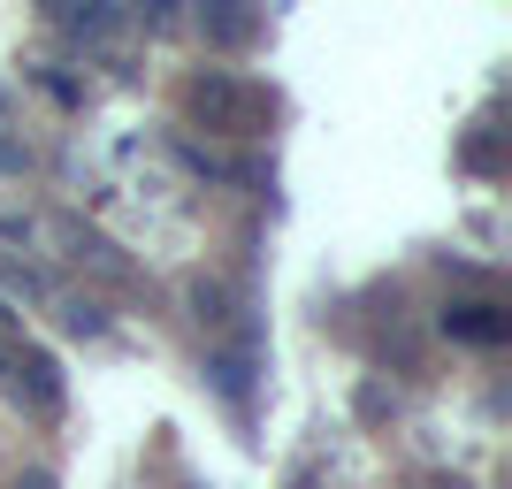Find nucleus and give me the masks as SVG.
I'll return each instance as SVG.
<instances>
[]
</instances>
